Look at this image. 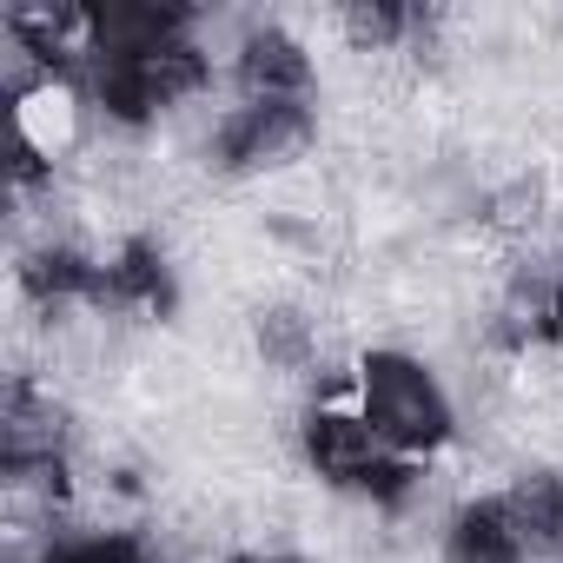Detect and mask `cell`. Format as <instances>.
I'll use <instances>...</instances> for the list:
<instances>
[{
  "instance_id": "6",
  "label": "cell",
  "mask_w": 563,
  "mask_h": 563,
  "mask_svg": "<svg viewBox=\"0 0 563 563\" xmlns=\"http://www.w3.org/2000/svg\"><path fill=\"white\" fill-rule=\"evenodd\" d=\"M225 563H306V556H286V550H245V556H225Z\"/></svg>"
},
{
  "instance_id": "5",
  "label": "cell",
  "mask_w": 563,
  "mask_h": 563,
  "mask_svg": "<svg viewBox=\"0 0 563 563\" xmlns=\"http://www.w3.org/2000/svg\"><path fill=\"white\" fill-rule=\"evenodd\" d=\"M543 339L563 345V272L550 278V299H543Z\"/></svg>"
},
{
  "instance_id": "1",
  "label": "cell",
  "mask_w": 563,
  "mask_h": 563,
  "mask_svg": "<svg viewBox=\"0 0 563 563\" xmlns=\"http://www.w3.org/2000/svg\"><path fill=\"white\" fill-rule=\"evenodd\" d=\"M352 405L411 464L431 457V451H444L451 444V424H457V405H451L444 378L424 358H411V352H372V358H358Z\"/></svg>"
},
{
  "instance_id": "4",
  "label": "cell",
  "mask_w": 563,
  "mask_h": 563,
  "mask_svg": "<svg viewBox=\"0 0 563 563\" xmlns=\"http://www.w3.org/2000/svg\"><path fill=\"white\" fill-rule=\"evenodd\" d=\"M47 563H153L133 537H74V543H60Z\"/></svg>"
},
{
  "instance_id": "2",
  "label": "cell",
  "mask_w": 563,
  "mask_h": 563,
  "mask_svg": "<svg viewBox=\"0 0 563 563\" xmlns=\"http://www.w3.org/2000/svg\"><path fill=\"white\" fill-rule=\"evenodd\" d=\"M444 563H530L504 497H477V504H457L451 530H444Z\"/></svg>"
},
{
  "instance_id": "3",
  "label": "cell",
  "mask_w": 563,
  "mask_h": 563,
  "mask_svg": "<svg viewBox=\"0 0 563 563\" xmlns=\"http://www.w3.org/2000/svg\"><path fill=\"white\" fill-rule=\"evenodd\" d=\"M497 497H504V510H510V523H517L530 563H537V556H563V477H556V471H523V477H510Z\"/></svg>"
}]
</instances>
